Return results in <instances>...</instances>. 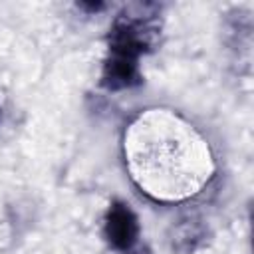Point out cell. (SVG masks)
<instances>
[{"mask_svg": "<svg viewBox=\"0 0 254 254\" xmlns=\"http://www.w3.org/2000/svg\"><path fill=\"white\" fill-rule=\"evenodd\" d=\"M155 16L153 14H119L111 28H109V36H107V48L109 54L113 56H123V58H131L137 60L151 52L157 42H159V26L155 24Z\"/></svg>", "mask_w": 254, "mask_h": 254, "instance_id": "6da1fadb", "label": "cell"}, {"mask_svg": "<svg viewBox=\"0 0 254 254\" xmlns=\"http://www.w3.org/2000/svg\"><path fill=\"white\" fill-rule=\"evenodd\" d=\"M103 236L115 250H131L139 238V220L131 206L123 200H113L103 218Z\"/></svg>", "mask_w": 254, "mask_h": 254, "instance_id": "7a4b0ae2", "label": "cell"}, {"mask_svg": "<svg viewBox=\"0 0 254 254\" xmlns=\"http://www.w3.org/2000/svg\"><path fill=\"white\" fill-rule=\"evenodd\" d=\"M143 83V75L139 69V62L123 56L107 54L101 69V85L109 91L131 89Z\"/></svg>", "mask_w": 254, "mask_h": 254, "instance_id": "3957f363", "label": "cell"}, {"mask_svg": "<svg viewBox=\"0 0 254 254\" xmlns=\"http://www.w3.org/2000/svg\"><path fill=\"white\" fill-rule=\"evenodd\" d=\"M204 240H206V226L196 218L179 220V224H175L169 232L171 248L181 252V254L194 252Z\"/></svg>", "mask_w": 254, "mask_h": 254, "instance_id": "277c9868", "label": "cell"}, {"mask_svg": "<svg viewBox=\"0 0 254 254\" xmlns=\"http://www.w3.org/2000/svg\"><path fill=\"white\" fill-rule=\"evenodd\" d=\"M77 8L87 10V12H99V10H103V8H105V4H103V2H95V4H93V2H89V4H87V2H79V4H77Z\"/></svg>", "mask_w": 254, "mask_h": 254, "instance_id": "5b68a950", "label": "cell"}, {"mask_svg": "<svg viewBox=\"0 0 254 254\" xmlns=\"http://www.w3.org/2000/svg\"><path fill=\"white\" fill-rule=\"evenodd\" d=\"M133 254H149V250L145 248V250H137V252H133Z\"/></svg>", "mask_w": 254, "mask_h": 254, "instance_id": "8992f818", "label": "cell"}]
</instances>
